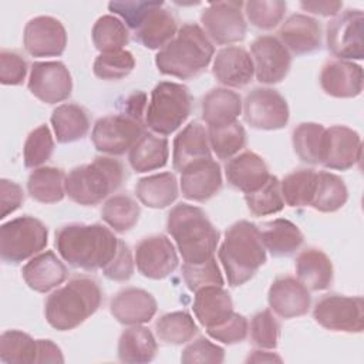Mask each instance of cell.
Wrapping results in <instances>:
<instances>
[{
  "instance_id": "f1b7e54d",
  "label": "cell",
  "mask_w": 364,
  "mask_h": 364,
  "mask_svg": "<svg viewBox=\"0 0 364 364\" xmlns=\"http://www.w3.org/2000/svg\"><path fill=\"white\" fill-rule=\"evenodd\" d=\"M192 309L198 321L210 328L232 316L233 301L223 286H205L195 291Z\"/></svg>"
},
{
  "instance_id": "f6af8a7d",
  "label": "cell",
  "mask_w": 364,
  "mask_h": 364,
  "mask_svg": "<svg viewBox=\"0 0 364 364\" xmlns=\"http://www.w3.org/2000/svg\"><path fill=\"white\" fill-rule=\"evenodd\" d=\"M209 146L219 159H230L246 145V131L239 121L225 127L208 128Z\"/></svg>"
},
{
  "instance_id": "e0dca14e",
  "label": "cell",
  "mask_w": 364,
  "mask_h": 364,
  "mask_svg": "<svg viewBox=\"0 0 364 364\" xmlns=\"http://www.w3.org/2000/svg\"><path fill=\"white\" fill-rule=\"evenodd\" d=\"M23 44L33 57H58L65 50L67 31L60 20L51 16H38L27 21Z\"/></svg>"
},
{
  "instance_id": "d6a6232c",
  "label": "cell",
  "mask_w": 364,
  "mask_h": 364,
  "mask_svg": "<svg viewBox=\"0 0 364 364\" xmlns=\"http://www.w3.org/2000/svg\"><path fill=\"white\" fill-rule=\"evenodd\" d=\"M260 236L264 249L274 257L293 255L304 242L299 226L282 218L266 222L260 230Z\"/></svg>"
},
{
  "instance_id": "1f68e13d",
  "label": "cell",
  "mask_w": 364,
  "mask_h": 364,
  "mask_svg": "<svg viewBox=\"0 0 364 364\" xmlns=\"http://www.w3.org/2000/svg\"><path fill=\"white\" fill-rule=\"evenodd\" d=\"M139 202L152 209H164L172 205L178 195V179L172 172H161L141 178L135 185Z\"/></svg>"
},
{
  "instance_id": "e575fe53",
  "label": "cell",
  "mask_w": 364,
  "mask_h": 364,
  "mask_svg": "<svg viewBox=\"0 0 364 364\" xmlns=\"http://www.w3.org/2000/svg\"><path fill=\"white\" fill-rule=\"evenodd\" d=\"M51 125L55 139L60 144H70L78 141L90 131V115L78 104L65 102L53 109Z\"/></svg>"
},
{
  "instance_id": "7c38bea8",
  "label": "cell",
  "mask_w": 364,
  "mask_h": 364,
  "mask_svg": "<svg viewBox=\"0 0 364 364\" xmlns=\"http://www.w3.org/2000/svg\"><path fill=\"white\" fill-rule=\"evenodd\" d=\"M363 23L364 14L361 10L347 9L327 24V50L337 60H363Z\"/></svg>"
},
{
  "instance_id": "d6986e66",
  "label": "cell",
  "mask_w": 364,
  "mask_h": 364,
  "mask_svg": "<svg viewBox=\"0 0 364 364\" xmlns=\"http://www.w3.org/2000/svg\"><path fill=\"white\" fill-rule=\"evenodd\" d=\"M361 138L346 125L326 128L323 165L328 169L347 171L361 159Z\"/></svg>"
},
{
  "instance_id": "7dc6e473",
  "label": "cell",
  "mask_w": 364,
  "mask_h": 364,
  "mask_svg": "<svg viewBox=\"0 0 364 364\" xmlns=\"http://www.w3.org/2000/svg\"><path fill=\"white\" fill-rule=\"evenodd\" d=\"M135 67V58L131 51L117 50L100 53L94 61L92 71L95 77L107 81L125 78Z\"/></svg>"
},
{
  "instance_id": "52a82bcc",
  "label": "cell",
  "mask_w": 364,
  "mask_h": 364,
  "mask_svg": "<svg viewBox=\"0 0 364 364\" xmlns=\"http://www.w3.org/2000/svg\"><path fill=\"white\" fill-rule=\"evenodd\" d=\"M122 164L112 156H97L92 162L73 168L65 176V193L82 206H94L115 192L124 182Z\"/></svg>"
},
{
  "instance_id": "ffe728a7",
  "label": "cell",
  "mask_w": 364,
  "mask_h": 364,
  "mask_svg": "<svg viewBox=\"0 0 364 364\" xmlns=\"http://www.w3.org/2000/svg\"><path fill=\"white\" fill-rule=\"evenodd\" d=\"M158 303L155 297L139 287H125L119 290L109 303L114 318L124 326H139L149 323L156 314Z\"/></svg>"
},
{
  "instance_id": "ba28073f",
  "label": "cell",
  "mask_w": 364,
  "mask_h": 364,
  "mask_svg": "<svg viewBox=\"0 0 364 364\" xmlns=\"http://www.w3.org/2000/svg\"><path fill=\"white\" fill-rule=\"evenodd\" d=\"M192 95L189 88L179 82L161 81L151 91L145 109V125L158 135H171L189 117Z\"/></svg>"
},
{
  "instance_id": "4dcf8cb0",
  "label": "cell",
  "mask_w": 364,
  "mask_h": 364,
  "mask_svg": "<svg viewBox=\"0 0 364 364\" xmlns=\"http://www.w3.org/2000/svg\"><path fill=\"white\" fill-rule=\"evenodd\" d=\"M296 274L309 290H326L333 283V263L323 250L307 247L296 259Z\"/></svg>"
},
{
  "instance_id": "cb8c5ba5",
  "label": "cell",
  "mask_w": 364,
  "mask_h": 364,
  "mask_svg": "<svg viewBox=\"0 0 364 364\" xmlns=\"http://www.w3.org/2000/svg\"><path fill=\"white\" fill-rule=\"evenodd\" d=\"M225 176L230 186L243 193H250L267 182L270 172L260 155L252 151H245L228 161Z\"/></svg>"
},
{
  "instance_id": "30bf717a",
  "label": "cell",
  "mask_w": 364,
  "mask_h": 364,
  "mask_svg": "<svg viewBox=\"0 0 364 364\" xmlns=\"http://www.w3.org/2000/svg\"><path fill=\"white\" fill-rule=\"evenodd\" d=\"M316 323L330 331L361 333L364 328V301L361 296L326 294L313 309Z\"/></svg>"
},
{
  "instance_id": "3957f363",
  "label": "cell",
  "mask_w": 364,
  "mask_h": 364,
  "mask_svg": "<svg viewBox=\"0 0 364 364\" xmlns=\"http://www.w3.org/2000/svg\"><path fill=\"white\" fill-rule=\"evenodd\" d=\"M166 230L185 263H203L213 257L219 232L206 213L193 205L178 203L168 213Z\"/></svg>"
},
{
  "instance_id": "7bdbcfd3",
  "label": "cell",
  "mask_w": 364,
  "mask_h": 364,
  "mask_svg": "<svg viewBox=\"0 0 364 364\" xmlns=\"http://www.w3.org/2000/svg\"><path fill=\"white\" fill-rule=\"evenodd\" d=\"M38 340L20 330H7L0 337V360L7 364L37 363Z\"/></svg>"
},
{
  "instance_id": "681fc988",
  "label": "cell",
  "mask_w": 364,
  "mask_h": 364,
  "mask_svg": "<svg viewBox=\"0 0 364 364\" xmlns=\"http://www.w3.org/2000/svg\"><path fill=\"white\" fill-rule=\"evenodd\" d=\"M243 7L252 26L260 30H272L283 20L287 4L282 0H249Z\"/></svg>"
},
{
  "instance_id": "816d5d0a",
  "label": "cell",
  "mask_w": 364,
  "mask_h": 364,
  "mask_svg": "<svg viewBox=\"0 0 364 364\" xmlns=\"http://www.w3.org/2000/svg\"><path fill=\"white\" fill-rule=\"evenodd\" d=\"M280 337V324L270 309L262 310L252 317L250 338L255 346L263 350H273L277 347Z\"/></svg>"
},
{
  "instance_id": "d590c367",
  "label": "cell",
  "mask_w": 364,
  "mask_h": 364,
  "mask_svg": "<svg viewBox=\"0 0 364 364\" xmlns=\"http://www.w3.org/2000/svg\"><path fill=\"white\" fill-rule=\"evenodd\" d=\"M158 351L152 331L142 324L124 330L118 340V358L122 363H149Z\"/></svg>"
},
{
  "instance_id": "5b68a950",
  "label": "cell",
  "mask_w": 364,
  "mask_h": 364,
  "mask_svg": "<svg viewBox=\"0 0 364 364\" xmlns=\"http://www.w3.org/2000/svg\"><path fill=\"white\" fill-rule=\"evenodd\" d=\"M218 255L229 286L239 287L245 284L266 262L260 229L249 220L233 223L225 232Z\"/></svg>"
},
{
  "instance_id": "2e32d148",
  "label": "cell",
  "mask_w": 364,
  "mask_h": 364,
  "mask_svg": "<svg viewBox=\"0 0 364 364\" xmlns=\"http://www.w3.org/2000/svg\"><path fill=\"white\" fill-rule=\"evenodd\" d=\"M255 74L262 84H276L284 80L291 65V54L277 37L259 36L250 46Z\"/></svg>"
},
{
  "instance_id": "db71d44e",
  "label": "cell",
  "mask_w": 364,
  "mask_h": 364,
  "mask_svg": "<svg viewBox=\"0 0 364 364\" xmlns=\"http://www.w3.org/2000/svg\"><path fill=\"white\" fill-rule=\"evenodd\" d=\"M223 360H225V350L205 337H199L198 340L188 344L181 355V361L185 364H192V363L220 364L223 363Z\"/></svg>"
},
{
  "instance_id": "9a60e30c",
  "label": "cell",
  "mask_w": 364,
  "mask_h": 364,
  "mask_svg": "<svg viewBox=\"0 0 364 364\" xmlns=\"http://www.w3.org/2000/svg\"><path fill=\"white\" fill-rule=\"evenodd\" d=\"M178 263L175 246L165 235L146 236L135 246V264L144 277L165 279L175 272Z\"/></svg>"
},
{
  "instance_id": "44dd1931",
  "label": "cell",
  "mask_w": 364,
  "mask_h": 364,
  "mask_svg": "<svg viewBox=\"0 0 364 364\" xmlns=\"http://www.w3.org/2000/svg\"><path fill=\"white\" fill-rule=\"evenodd\" d=\"M222 183L220 165L212 158L195 162L181 172V191L189 200H209L220 191Z\"/></svg>"
},
{
  "instance_id": "d4e9b609",
  "label": "cell",
  "mask_w": 364,
  "mask_h": 364,
  "mask_svg": "<svg viewBox=\"0 0 364 364\" xmlns=\"http://www.w3.org/2000/svg\"><path fill=\"white\" fill-rule=\"evenodd\" d=\"M277 38L297 55L310 54L321 47V26L316 18L296 13L282 23Z\"/></svg>"
},
{
  "instance_id": "680465c9",
  "label": "cell",
  "mask_w": 364,
  "mask_h": 364,
  "mask_svg": "<svg viewBox=\"0 0 364 364\" xmlns=\"http://www.w3.org/2000/svg\"><path fill=\"white\" fill-rule=\"evenodd\" d=\"M24 202V192L21 186L6 178L0 179V219H4L14 210H17Z\"/></svg>"
},
{
  "instance_id": "7a4b0ae2",
  "label": "cell",
  "mask_w": 364,
  "mask_h": 364,
  "mask_svg": "<svg viewBox=\"0 0 364 364\" xmlns=\"http://www.w3.org/2000/svg\"><path fill=\"white\" fill-rule=\"evenodd\" d=\"M215 54V47L203 28L196 23H185L176 36L155 55L159 73L179 80H189L202 73Z\"/></svg>"
},
{
  "instance_id": "8992f818",
  "label": "cell",
  "mask_w": 364,
  "mask_h": 364,
  "mask_svg": "<svg viewBox=\"0 0 364 364\" xmlns=\"http://www.w3.org/2000/svg\"><path fill=\"white\" fill-rule=\"evenodd\" d=\"M125 109L97 119L91 141L98 152L122 155L129 151L145 132V94L134 92L125 101Z\"/></svg>"
},
{
  "instance_id": "bcb514c9",
  "label": "cell",
  "mask_w": 364,
  "mask_h": 364,
  "mask_svg": "<svg viewBox=\"0 0 364 364\" xmlns=\"http://www.w3.org/2000/svg\"><path fill=\"white\" fill-rule=\"evenodd\" d=\"M247 209L255 216H266L280 212L284 208V200L280 191V181L270 175L267 182L255 192L245 193Z\"/></svg>"
},
{
  "instance_id": "603a6c76",
  "label": "cell",
  "mask_w": 364,
  "mask_h": 364,
  "mask_svg": "<svg viewBox=\"0 0 364 364\" xmlns=\"http://www.w3.org/2000/svg\"><path fill=\"white\" fill-rule=\"evenodd\" d=\"M212 74L226 87H246L255 75L253 60L243 47L228 46L213 57Z\"/></svg>"
},
{
  "instance_id": "4316f807",
  "label": "cell",
  "mask_w": 364,
  "mask_h": 364,
  "mask_svg": "<svg viewBox=\"0 0 364 364\" xmlns=\"http://www.w3.org/2000/svg\"><path fill=\"white\" fill-rule=\"evenodd\" d=\"M209 158H212V155L208 139V129L199 121L189 122L182 131L178 132L173 139V169L181 173L189 165Z\"/></svg>"
},
{
  "instance_id": "7402d4cb",
  "label": "cell",
  "mask_w": 364,
  "mask_h": 364,
  "mask_svg": "<svg viewBox=\"0 0 364 364\" xmlns=\"http://www.w3.org/2000/svg\"><path fill=\"white\" fill-rule=\"evenodd\" d=\"M361 65L347 60H330L324 63L320 73L323 91L336 98H354L363 91Z\"/></svg>"
},
{
  "instance_id": "c3c4849f",
  "label": "cell",
  "mask_w": 364,
  "mask_h": 364,
  "mask_svg": "<svg viewBox=\"0 0 364 364\" xmlns=\"http://www.w3.org/2000/svg\"><path fill=\"white\" fill-rule=\"evenodd\" d=\"M54 151V139L46 124L34 128L26 138L23 146V159L27 168H38L46 164Z\"/></svg>"
},
{
  "instance_id": "f5cc1de1",
  "label": "cell",
  "mask_w": 364,
  "mask_h": 364,
  "mask_svg": "<svg viewBox=\"0 0 364 364\" xmlns=\"http://www.w3.org/2000/svg\"><path fill=\"white\" fill-rule=\"evenodd\" d=\"M206 331L216 341L223 344H236L242 343L247 337L249 323L245 316L233 311L228 320L215 327L206 328Z\"/></svg>"
},
{
  "instance_id": "484cf974",
  "label": "cell",
  "mask_w": 364,
  "mask_h": 364,
  "mask_svg": "<svg viewBox=\"0 0 364 364\" xmlns=\"http://www.w3.org/2000/svg\"><path fill=\"white\" fill-rule=\"evenodd\" d=\"M21 276L31 290L47 293L65 282L68 270L53 250H46L23 266Z\"/></svg>"
},
{
  "instance_id": "91938a15",
  "label": "cell",
  "mask_w": 364,
  "mask_h": 364,
  "mask_svg": "<svg viewBox=\"0 0 364 364\" xmlns=\"http://www.w3.org/2000/svg\"><path fill=\"white\" fill-rule=\"evenodd\" d=\"M300 7L304 11L318 14L323 17L337 16L343 7L341 1L337 0H318V1H300Z\"/></svg>"
},
{
  "instance_id": "6da1fadb",
  "label": "cell",
  "mask_w": 364,
  "mask_h": 364,
  "mask_svg": "<svg viewBox=\"0 0 364 364\" xmlns=\"http://www.w3.org/2000/svg\"><path fill=\"white\" fill-rule=\"evenodd\" d=\"M119 239L101 223H68L55 232L54 245L70 266L94 272L104 269L115 256Z\"/></svg>"
},
{
  "instance_id": "74e56055",
  "label": "cell",
  "mask_w": 364,
  "mask_h": 364,
  "mask_svg": "<svg viewBox=\"0 0 364 364\" xmlns=\"http://www.w3.org/2000/svg\"><path fill=\"white\" fill-rule=\"evenodd\" d=\"M348 199V191L344 181L327 171L317 172V181L310 206L323 213H331L341 209Z\"/></svg>"
},
{
  "instance_id": "6125c7cd",
  "label": "cell",
  "mask_w": 364,
  "mask_h": 364,
  "mask_svg": "<svg viewBox=\"0 0 364 364\" xmlns=\"http://www.w3.org/2000/svg\"><path fill=\"white\" fill-rule=\"evenodd\" d=\"M245 361H246V363H273V361L282 363L283 360H282V357L277 355L276 353L263 351V350L260 348V350H253V351H250Z\"/></svg>"
},
{
  "instance_id": "ab89813d",
  "label": "cell",
  "mask_w": 364,
  "mask_h": 364,
  "mask_svg": "<svg viewBox=\"0 0 364 364\" xmlns=\"http://www.w3.org/2000/svg\"><path fill=\"white\" fill-rule=\"evenodd\" d=\"M141 215V208L136 200L125 193L114 195L105 200L101 209L102 220L118 233L131 230Z\"/></svg>"
},
{
  "instance_id": "f907efd6",
  "label": "cell",
  "mask_w": 364,
  "mask_h": 364,
  "mask_svg": "<svg viewBox=\"0 0 364 364\" xmlns=\"http://www.w3.org/2000/svg\"><path fill=\"white\" fill-rule=\"evenodd\" d=\"M182 276H183L185 284L193 293L205 286H223L225 283L215 257L198 264L183 263Z\"/></svg>"
},
{
  "instance_id": "6f0895ef",
  "label": "cell",
  "mask_w": 364,
  "mask_h": 364,
  "mask_svg": "<svg viewBox=\"0 0 364 364\" xmlns=\"http://www.w3.org/2000/svg\"><path fill=\"white\" fill-rule=\"evenodd\" d=\"M158 1H111L108 3L109 11L119 16L128 28L136 30L146 13Z\"/></svg>"
},
{
  "instance_id": "8d00e7d4",
  "label": "cell",
  "mask_w": 364,
  "mask_h": 364,
  "mask_svg": "<svg viewBox=\"0 0 364 364\" xmlns=\"http://www.w3.org/2000/svg\"><path fill=\"white\" fill-rule=\"evenodd\" d=\"M27 191L40 203H55L65 196L64 171L55 166H38L28 175Z\"/></svg>"
},
{
  "instance_id": "ac0fdd59",
  "label": "cell",
  "mask_w": 364,
  "mask_h": 364,
  "mask_svg": "<svg viewBox=\"0 0 364 364\" xmlns=\"http://www.w3.org/2000/svg\"><path fill=\"white\" fill-rule=\"evenodd\" d=\"M270 310L282 318H294L307 314L311 304L309 289L293 276L276 277L267 291Z\"/></svg>"
},
{
  "instance_id": "8fae6325",
  "label": "cell",
  "mask_w": 364,
  "mask_h": 364,
  "mask_svg": "<svg viewBox=\"0 0 364 364\" xmlns=\"http://www.w3.org/2000/svg\"><path fill=\"white\" fill-rule=\"evenodd\" d=\"M243 118L255 129L274 131L287 125L290 111L284 97L274 88L252 90L243 101Z\"/></svg>"
},
{
  "instance_id": "b9f144b4",
  "label": "cell",
  "mask_w": 364,
  "mask_h": 364,
  "mask_svg": "<svg viewBox=\"0 0 364 364\" xmlns=\"http://www.w3.org/2000/svg\"><path fill=\"white\" fill-rule=\"evenodd\" d=\"M317 181V172L307 168L287 173L280 182L283 200L290 208L307 206L311 202Z\"/></svg>"
},
{
  "instance_id": "9c48e42d",
  "label": "cell",
  "mask_w": 364,
  "mask_h": 364,
  "mask_svg": "<svg viewBox=\"0 0 364 364\" xmlns=\"http://www.w3.org/2000/svg\"><path fill=\"white\" fill-rule=\"evenodd\" d=\"M48 242V229L37 218L24 215L0 226V256L6 263H21L41 253Z\"/></svg>"
},
{
  "instance_id": "4fadbf2b",
  "label": "cell",
  "mask_w": 364,
  "mask_h": 364,
  "mask_svg": "<svg viewBox=\"0 0 364 364\" xmlns=\"http://www.w3.org/2000/svg\"><path fill=\"white\" fill-rule=\"evenodd\" d=\"M243 1L209 3L200 14L203 31L216 44H233L246 37V20L243 16Z\"/></svg>"
},
{
  "instance_id": "836d02e7",
  "label": "cell",
  "mask_w": 364,
  "mask_h": 364,
  "mask_svg": "<svg viewBox=\"0 0 364 364\" xmlns=\"http://www.w3.org/2000/svg\"><path fill=\"white\" fill-rule=\"evenodd\" d=\"M168 139L165 136H159L155 132L145 131L144 135L129 149L128 161L135 172L144 173L164 168L168 162Z\"/></svg>"
},
{
  "instance_id": "f35d334b",
  "label": "cell",
  "mask_w": 364,
  "mask_h": 364,
  "mask_svg": "<svg viewBox=\"0 0 364 364\" xmlns=\"http://www.w3.org/2000/svg\"><path fill=\"white\" fill-rule=\"evenodd\" d=\"M326 128L317 122H301L291 132V144L296 155L306 164L323 162Z\"/></svg>"
},
{
  "instance_id": "60d3db41",
  "label": "cell",
  "mask_w": 364,
  "mask_h": 364,
  "mask_svg": "<svg viewBox=\"0 0 364 364\" xmlns=\"http://www.w3.org/2000/svg\"><path fill=\"white\" fill-rule=\"evenodd\" d=\"M196 333L198 326L188 311L166 313L155 323V334L165 344H185L191 341Z\"/></svg>"
},
{
  "instance_id": "5bb4252c",
  "label": "cell",
  "mask_w": 364,
  "mask_h": 364,
  "mask_svg": "<svg viewBox=\"0 0 364 364\" xmlns=\"http://www.w3.org/2000/svg\"><path fill=\"white\" fill-rule=\"evenodd\" d=\"M27 87L40 101L57 104L71 95L73 78L61 61H36L31 64Z\"/></svg>"
},
{
  "instance_id": "11a10c76",
  "label": "cell",
  "mask_w": 364,
  "mask_h": 364,
  "mask_svg": "<svg viewBox=\"0 0 364 364\" xmlns=\"http://www.w3.org/2000/svg\"><path fill=\"white\" fill-rule=\"evenodd\" d=\"M27 61L16 51H0V82L3 85H20L27 75Z\"/></svg>"
},
{
  "instance_id": "94428289",
  "label": "cell",
  "mask_w": 364,
  "mask_h": 364,
  "mask_svg": "<svg viewBox=\"0 0 364 364\" xmlns=\"http://www.w3.org/2000/svg\"><path fill=\"white\" fill-rule=\"evenodd\" d=\"M37 363H64L61 348L53 340H38Z\"/></svg>"
},
{
  "instance_id": "277c9868",
  "label": "cell",
  "mask_w": 364,
  "mask_h": 364,
  "mask_svg": "<svg viewBox=\"0 0 364 364\" xmlns=\"http://www.w3.org/2000/svg\"><path fill=\"white\" fill-rule=\"evenodd\" d=\"M101 301L102 291L98 282L90 276H75L46 299L44 316L53 328L68 331L92 316Z\"/></svg>"
},
{
  "instance_id": "83f0119b",
  "label": "cell",
  "mask_w": 364,
  "mask_h": 364,
  "mask_svg": "<svg viewBox=\"0 0 364 364\" xmlns=\"http://www.w3.org/2000/svg\"><path fill=\"white\" fill-rule=\"evenodd\" d=\"M178 20L175 14L158 1L144 17L135 31V38L149 50H161L178 33Z\"/></svg>"
},
{
  "instance_id": "ee69618b",
  "label": "cell",
  "mask_w": 364,
  "mask_h": 364,
  "mask_svg": "<svg viewBox=\"0 0 364 364\" xmlns=\"http://www.w3.org/2000/svg\"><path fill=\"white\" fill-rule=\"evenodd\" d=\"M91 37L98 51L108 53L124 50L122 47L129 41V31L122 20L112 14H105L94 23Z\"/></svg>"
},
{
  "instance_id": "f546056e",
  "label": "cell",
  "mask_w": 364,
  "mask_h": 364,
  "mask_svg": "<svg viewBox=\"0 0 364 364\" xmlns=\"http://www.w3.org/2000/svg\"><path fill=\"white\" fill-rule=\"evenodd\" d=\"M243 101L240 95L229 88H212L202 98V119L208 128H218L237 121L242 114Z\"/></svg>"
},
{
  "instance_id": "9f6ffc18",
  "label": "cell",
  "mask_w": 364,
  "mask_h": 364,
  "mask_svg": "<svg viewBox=\"0 0 364 364\" xmlns=\"http://www.w3.org/2000/svg\"><path fill=\"white\" fill-rule=\"evenodd\" d=\"M134 264H135V260L132 259L129 246L124 240H119L118 250L114 259L102 269V273L109 280L127 282L134 274Z\"/></svg>"
}]
</instances>
